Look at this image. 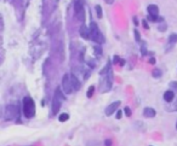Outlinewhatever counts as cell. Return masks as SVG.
<instances>
[{"instance_id":"obj_1","label":"cell","mask_w":177,"mask_h":146,"mask_svg":"<svg viewBox=\"0 0 177 146\" xmlns=\"http://www.w3.org/2000/svg\"><path fill=\"white\" fill-rule=\"evenodd\" d=\"M100 92L107 93L112 89L113 86V70H112V62L107 60V64L103 66V69L100 71Z\"/></svg>"},{"instance_id":"obj_2","label":"cell","mask_w":177,"mask_h":146,"mask_svg":"<svg viewBox=\"0 0 177 146\" xmlns=\"http://www.w3.org/2000/svg\"><path fill=\"white\" fill-rule=\"evenodd\" d=\"M65 100V93L63 92V89L61 87H57L55 89L54 97H52V104H51V110H52V115H57L62 103Z\"/></svg>"},{"instance_id":"obj_3","label":"cell","mask_w":177,"mask_h":146,"mask_svg":"<svg viewBox=\"0 0 177 146\" xmlns=\"http://www.w3.org/2000/svg\"><path fill=\"white\" fill-rule=\"evenodd\" d=\"M89 29H90V40L91 41H94L97 45H103L106 42V38L102 34V32L100 30L96 22L91 21L90 26H89Z\"/></svg>"},{"instance_id":"obj_4","label":"cell","mask_w":177,"mask_h":146,"mask_svg":"<svg viewBox=\"0 0 177 146\" xmlns=\"http://www.w3.org/2000/svg\"><path fill=\"white\" fill-rule=\"evenodd\" d=\"M22 110L26 118H33L35 116V103L30 97H25L22 99Z\"/></svg>"},{"instance_id":"obj_5","label":"cell","mask_w":177,"mask_h":146,"mask_svg":"<svg viewBox=\"0 0 177 146\" xmlns=\"http://www.w3.org/2000/svg\"><path fill=\"white\" fill-rule=\"evenodd\" d=\"M73 6H74V12L75 17L81 24H85L86 19V13H85V0H73Z\"/></svg>"},{"instance_id":"obj_6","label":"cell","mask_w":177,"mask_h":146,"mask_svg":"<svg viewBox=\"0 0 177 146\" xmlns=\"http://www.w3.org/2000/svg\"><path fill=\"white\" fill-rule=\"evenodd\" d=\"M18 117H19V108L16 104H7L4 109V119L13 121L15 118Z\"/></svg>"},{"instance_id":"obj_7","label":"cell","mask_w":177,"mask_h":146,"mask_svg":"<svg viewBox=\"0 0 177 146\" xmlns=\"http://www.w3.org/2000/svg\"><path fill=\"white\" fill-rule=\"evenodd\" d=\"M45 48H46V45L41 42V41H33L32 45H30V48H29V51H30V55L34 59H38L41 57L42 52L45 51Z\"/></svg>"},{"instance_id":"obj_8","label":"cell","mask_w":177,"mask_h":146,"mask_svg":"<svg viewBox=\"0 0 177 146\" xmlns=\"http://www.w3.org/2000/svg\"><path fill=\"white\" fill-rule=\"evenodd\" d=\"M62 89L65 93V95L72 94L74 92L72 80H71V74H68V72H65V74L63 75V77H62Z\"/></svg>"},{"instance_id":"obj_9","label":"cell","mask_w":177,"mask_h":146,"mask_svg":"<svg viewBox=\"0 0 177 146\" xmlns=\"http://www.w3.org/2000/svg\"><path fill=\"white\" fill-rule=\"evenodd\" d=\"M120 104H121V102H120V100L113 102L112 104H109V105L106 108V110H104V114H106L107 116L113 115L114 112H117V111L119 110V106H120Z\"/></svg>"},{"instance_id":"obj_10","label":"cell","mask_w":177,"mask_h":146,"mask_svg":"<svg viewBox=\"0 0 177 146\" xmlns=\"http://www.w3.org/2000/svg\"><path fill=\"white\" fill-rule=\"evenodd\" d=\"M79 35L84 40H90V29H89V27H86V24H81V26H80Z\"/></svg>"},{"instance_id":"obj_11","label":"cell","mask_w":177,"mask_h":146,"mask_svg":"<svg viewBox=\"0 0 177 146\" xmlns=\"http://www.w3.org/2000/svg\"><path fill=\"white\" fill-rule=\"evenodd\" d=\"M142 114H143V116L146 118H153V117H155L157 111H155V109H153L150 106H147V108L143 109V112Z\"/></svg>"},{"instance_id":"obj_12","label":"cell","mask_w":177,"mask_h":146,"mask_svg":"<svg viewBox=\"0 0 177 146\" xmlns=\"http://www.w3.org/2000/svg\"><path fill=\"white\" fill-rule=\"evenodd\" d=\"M71 80H72V85H73V89L74 91H79L80 87H81V81L79 80L78 76H75L74 74L71 72Z\"/></svg>"},{"instance_id":"obj_13","label":"cell","mask_w":177,"mask_h":146,"mask_svg":"<svg viewBox=\"0 0 177 146\" xmlns=\"http://www.w3.org/2000/svg\"><path fill=\"white\" fill-rule=\"evenodd\" d=\"M163 98H164V100H165L167 104H171V103L173 102V99H175V92L171 91V89L166 91V92L164 93V95H163Z\"/></svg>"},{"instance_id":"obj_14","label":"cell","mask_w":177,"mask_h":146,"mask_svg":"<svg viewBox=\"0 0 177 146\" xmlns=\"http://www.w3.org/2000/svg\"><path fill=\"white\" fill-rule=\"evenodd\" d=\"M147 12L149 16H159V7L154 4H150L147 6Z\"/></svg>"},{"instance_id":"obj_15","label":"cell","mask_w":177,"mask_h":146,"mask_svg":"<svg viewBox=\"0 0 177 146\" xmlns=\"http://www.w3.org/2000/svg\"><path fill=\"white\" fill-rule=\"evenodd\" d=\"M147 21H150V22H154V23H163V22H165V18L164 17H161V16H147V18H146Z\"/></svg>"},{"instance_id":"obj_16","label":"cell","mask_w":177,"mask_h":146,"mask_svg":"<svg viewBox=\"0 0 177 146\" xmlns=\"http://www.w3.org/2000/svg\"><path fill=\"white\" fill-rule=\"evenodd\" d=\"M152 76L155 77V79H160V77L163 76V70L159 69V68H155V69L152 71Z\"/></svg>"},{"instance_id":"obj_17","label":"cell","mask_w":177,"mask_h":146,"mask_svg":"<svg viewBox=\"0 0 177 146\" xmlns=\"http://www.w3.org/2000/svg\"><path fill=\"white\" fill-rule=\"evenodd\" d=\"M141 55H142V57H144V56L148 55V50H147V44H146V41H142V42H141Z\"/></svg>"},{"instance_id":"obj_18","label":"cell","mask_w":177,"mask_h":146,"mask_svg":"<svg viewBox=\"0 0 177 146\" xmlns=\"http://www.w3.org/2000/svg\"><path fill=\"white\" fill-rule=\"evenodd\" d=\"M68 119H69V115L67 112H63V114H61L58 116V121H59V122H67Z\"/></svg>"},{"instance_id":"obj_19","label":"cell","mask_w":177,"mask_h":146,"mask_svg":"<svg viewBox=\"0 0 177 146\" xmlns=\"http://www.w3.org/2000/svg\"><path fill=\"white\" fill-rule=\"evenodd\" d=\"M95 11H96V16H97V18H102L103 17V11H102V7H101V5H96L95 6Z\"/></svg>"},{"instance_id":"obj_20","label":"cell","mask_w":177,"mask_h":146,"mask_svg":"<svg viewBox=\"0 0 177 146\" xmlns=\"http://www.w3.org/2000/svg\"><path fill=\"white\" fill-rule=\"evenodd\" d=\"M94 53H95V56H102V47H101V45H95L94 46Z\"/></svg>"},{"instance_id":"obj_21","label":"cell","mask_w":177,"mask_h":146,"mask_svg":"<svg viewBox=\"0 0 177 146\" xmlns=\"http://www.w3.org/2000/svg\"><path fill=\"white\" fill-rule=\"evenodd\" d=\"M95 89H96V87H95L94 85L89 87V89H87V92H86V97H87V98H92V95H94V93H95Z\"/></svg>"},{"instance_id":"obj_22","label":"cell","mask_w":177,"mask_h":146,"mask_svg":"<svg viewBox=\"0 0 177 146\" xmlns=\"http://www.w3.org/2000/svg\"><path fill=\"white\" fill-rule=\"evenodd\" d=\"M166 29H167V24H166V22H163V23H159V24H158V30H159L160 33H164Z\"/></svg>"},{"instance_id":"obj_23","label":"cell","mask_w":177,"mask_h":146,"mask_svg":"<svg viewBox=\"0 0 177 146\" xmlns=\"http://www.w3.org/2000/svg\"><path fill=\"white\" fill-rule=\"evenodd\" d=\"M134 36H135V41H136L137 44H141V42H142V40H141V34H140V32H138L137 29L134 30Z\"/></svg>"},{"instance_id":"obj_24","label":"cell","mask_w":177,"mask_h":146,"mask_svg":"<svg viewBox=\"0 0 177 146\" xmlns=\"http://www.w3.org/2000/svg\"><path fill=\"white\" fill-rule=\"evenodd\" d=\"M167 42H170V44H176L177 42V34H171V35H169V40H167Z\"/></svg>"},{"instance_id":"obj_25","label":"cell","mask_w":177,"mask_h":146,"mask_svg":"<svg viewBox=\"0 0 177 146\" xmlns=\"http://www.w3.org/2000/svg\"><path fill=\"white\" fill-rule=\"evenodd\" d=\"M169 87H170L171 91L177 92V81H172V82H170V83H169Z\"/></svg>"},{"instance_id":"obj_26","label":"cell","mask_w":177,"mask_h":146,"mask_svg":"<svg viewBox=\"0 0 177 146\" xmlns=\"http://www.w3.org/2000/svg\"><path fill=\"white\" fill-rule=\"evenodd\" d=\"M124 114H125L127 117H130V116L132 115V111H131V109H130L129 106H126V108H124Z\"/></svg>"},{"instance_id":"obj_27","label":"cell","mask_w":177,"mask_h":146,"mask_svg":"<svg viewBox=\"0 0 177 146\" xmlns=\"http://www.w3.org/2000/svg\"><path fill=\"white\" fill-rule=\"evenodd\" d=\"M142 26H143V28H144V29H147V30L149 29V24H148V21H147L146 18L142 21Z\"/></svg>"},{"instance_id":"obj_28","label":"cell","mask_w":177,"mask_h":146,"mask_svg":"<svg viewBox=\"0 0 177 146\" xmlns=\"http://www.w3.org/2000/svg\"><path fill=\"white\" fill-rule=\"evenodd\" d=\"M172 47H173V44L167 42V45H166V47H165V52H170V51L172 50Z\"/></svg>"},{"instance_id":"obj_29","label":"cell","mask_w":177,"mask_h":146,"mask_svg":"<svg viewBox=\"0 0 177 146\" xmlns=\"http://www.w3.org/2000/svg\"><path fill=\"white\" fill-rule=\"evenodd\" d=\"M120 60H121V58H120L119 56H117V55H115V56L113 57V63H114V64H119V63H120Z\"/></svg>"},{"instance_id":"obj_30","label":"cell","mask_w":177,"mask_h":146,"mask_svg":"<svg viewBox=\"0 0 177 146\" xmlns=\"http://www.w3.org/2000/svg\"><path fill=\"white\" fill-rule=\"evenodd\" d=\"M121 116H123L121 110H118V111H117V114H115V118H117V119H120V118H121Z\"/></svg>"},{"instance_id":"obj_31","label":"cell","mask_w":177,"mask_h":146,"mask_svg":"<svg viewBox=\"0 0 177 146\" xmlns=\"http://www.w3.org/2000/svg\"><path fill=\"white\" fill-rule=\"evenodd\" d=\"M104 146H112V140H110V139L104 140Z\"/></svg>"},{"instance_id":"obj_32","label":"cell","mask_w":177,"mask_h":146,"mask_svg":"<svg viewBox=\"0 0 177 146\" xmlns=\"http://www.w3.org/2000/svg\"><path fill=\"white\" fill-rule=\"evenodd\" d=\"M132 21H134V24H135L136 27H137L138 24H140V22H138V19H137V17H136V16H134V18H132Z\"/></svg>"},{"instance_id":"obj_33","label":"cell","mask_w":177,"mask_h":146,"mask_svg":"<svg viewBox=\"0 0 177 146\" xmlns=\"http://www.w3.org/2000/svg\"><path fill=\"white\" fill-rule=\"evenodd\" d=\"M155 62H157L155 58H154V57H150V59H149V64H155Z\"/></svg>"},{"instance_id":"obj_34","label":"cell","mask_w":177,"mask_h":146,"mask_svg":"<svg viewBox=\"0 0 177 146\" xmlns=\"http://www.w3.org/2000/svg\"><path fill=\"white\" fill-rule=\"evenodd\" d=\"M106 1V4H108V5H113L114 4V0H104Z\"/></svg>"},{"instance_id":"obj_35","label":"cell","mask_w":177,"mask_h":146,"mask_svg":"<svg viewBox=\"0 0 177 146\" xmlns=\"http://www.w3.org/2000/svg\"><path fill=\"white\" fill-rule=\"evenodd\" d=\"M125 63H126V60L121 58V60H120V63H119V65H120V66H124V65H125Z\"/></svg>"},{"instance_id":"obj_36","label":"cell","mask_w":177,"mask_h":146,"mask_svg":"<svg viewBox=\"0 0 177 146\" xmlns=\"http://www.w3.org/2000/svg\"><path fill=\"white\" fill-rule=\"evenodd\" d=\"M173 110H175V111H177V100L175 102V105H173Z\"/></svg>"},{"instance_id":"obj_37","label":"cell","mask_w":177,"mask_h":146,"mask_svg":"<svg viewBox=\"0 0 177 146\" xmlns=\"http://www.w3.org/2000/svg\"><path fill=\"white\" fill-rule=\"evenodd\" d=\"M176 129H177V122H176Z\"/></svg>"},{"instance_id":"obj_38","label":"cell","mask_w":177,"mask_h":146,"mask_svg":"<svg viewBox=\"0 0 177 146\" xmlns=\"http://www.w3.org/2000/svg\"><path fill=\"white\" fill-rule=\"evenodd\" d=\"M149 146H152V145H149Z\"/></svg>"}]
</instances>
